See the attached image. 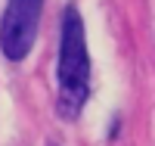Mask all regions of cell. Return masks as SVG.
I'll list each match as a JSON object with an SVG mask.
<instances>
[{
  "mask_svg": "<svg viewBox=\"0 0 155 146\" xmlns=\"http://www.w3.org/2000/svg\"><path fill=\"white\" fill-rule=\"evenodd\" d=\"M90 100V50L87 28L74 3H65L59 16V50H56V115L74 121Z\"/></svg>",
  "mask_w": 155,
  "mask_h": 146,
  "instance_id": "6da1fadb",
  "label": "cell"
},
{
  "mask_svg": "<svg viewBox=\"0 0 155 146\" xmlns=\"http://www.w3.org/2000/svg\"><path fill=\"white\" fill-rule=\"evenodd\" d=\"M118 131H121V115H115V121H112V127H109V140L118 137Z\"/></svg>",
  "mask_w": 155,
  "mask_h": 146,
  "instance_id": "3957f363",
  "label": "cell"
},
{
  "mask_svg": "<svg viewBox=\"0 0 155 146\" xmlns=\"http://www.w3.org/2000/svg\"><path fill=\"white\" fill-rule=\"evenodd\" d=\"M44 0H6L0 12V53L9 62L28 59V53L37 41Z\"/></svg>",
  "mask_w": 155,
  "mask_h": 146,
  "instance_id": "7a4b0ae2",
  "label": "cell"
}]
</instances>
